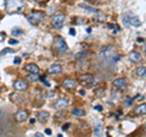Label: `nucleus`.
<instances>
[{"label": "nucleus", "mask_w": 146, "mask_h": 137, "mask_svg": "<svg viewBox=\"0 0 146 137\" xmlns=\"http://www.w3.org/2000/svg\"><path fill=\"white\" fill-rule=\"evenodd\" d=\"M67 105H68V100L66 98H60L54 103V108L57 109V110H62V109L67 108Z\"/></svg>", "instance_id": "423d86ee"}, {"label": "nucleus", "mask_w": 146, "mask_h": 137, "mask_svg": "<svg viewBox=\"0 0 146 137\" xmlns=\"http://www.w3.org/2000/svg\"><path fill=\"white\" fill-rule=\"evenodd\" d=\"M138 42L139 43H144V39L143 38H138Z\"/></svg>", "instance_id": "473e14b6"}, {"label": "nucleus", "mask_w": 146, "mask_h": 137, "mask_svg": "<svg viewBox=\"0 0 146 137\" xmlns=\"http://www.w3.org/2000/svg\"><path fill=\"white\" fill-rule=\"evenodd\" d=\"M129 25L134 26V27H139V26H141V21H140V19H139L138 16H133V15H131L130 21H129Z\"/></svg>", "instance_id": "dca6fc26"}, {"label": "nucleus", "mask_w": 146, "mask_h": 137, "mask_svg": "<svg viewBox=\"0 0 146 137\" xmlns=\"http://www.w3.org/2000/svg\"><path fill=\"white\" fill-rule=\"evenodd\" d=\"M130 17H131L130 13H128V15H124V16H123V25H124V26H129Z\"/></svg>", "instance_id": "412c9836"}, {"label": "nucleus", "mask_w": 146, "mask_h": 137, "mask_svg": "<svg viewBox=\"0 0 146 137\" xmlns=\"http://www.w3.org/2000/svg\"><path fill=\"white\" fill-rule=\"evenodd\" d=\"M133 103V99L131 98H127V104H131Z\"/></svg>", "instance_id": "c756f323"}, {"label": "nucleus", "mask_w": 146, "mask_h": 137, "mask_svg": "<svg viewBox=\"0 0 146 137\" xmlns=\"http://www.w3.org/2000/svg\"><path fill=\"white\" fill-rule=\"evenodd\" d=\"M57 137H62V135H57Z\"/></svg>", "instance_id": "c9c22d12"}, {"label": "nucleus", "mask_w": 146, "mask_h": 137, "mask_svg": "<svg viewBox=\"0 0 146 137\" xmlns=\"http://www.w3.org/2000/svg\"><path fill=\"white\" fill-rule=\"evenodd\" d=\"M79 6H80L82 9H84V10H88L89 12H99L98 9L91 7V6H88V5H85V4H79Z\"/></svg>", "instance_id": "6ab92c4d"}, {"label": "nucleus", "mask_w": 146, "mask_h": 137, "mask_svg": "<svg viewBox=\"0 0 146 137\" xmlns=\"http://www.w3.org/2000/svg\"><path fill=\"white\" fill-rule=\"evenodd\" d=\"M129 59H130V61H133V62H139V61L143 60V58H141V54L136 53V52L129 53Z\"/></svg>", "instance_id": "4468645a"}, {"label": "nucleus", "mask_w": 146, "mask_h": 137, "mask_svg": "<svg viewBox=\"0 0 146 137\" xmlns=\"http://www.w3.org/2000/svg\"><path fill=\"white\" fill-rule=\"evenodd\" d=\"M135 114L136 115H146V103L139 104V105L135 108Z\"/></svg>", "instance_id": "ddd939ff"}, {"label": "nucleus", "mask_w": 146, "mask_h": 137, "mask_svg": "<svg viewBox=\"0 0 146 137\" xmlns=\"http://www.w3.org/2000/svg\"><path fill=\"white\" fill-rule=\"evenodd\" d=\"M13 87H15L16 91H26L28 88V83L23 80H17L15 83H13Z\"/></svg>", "instance_id": "0eeeda50"}, {"label": "nucleus", "mask_w": 146, "mask_h": 137, "mask_svg": "<svg viewBox=\"0 0 146 137\" xmlns=\"http://www.w3.org/2000/svg\"><path fill=\"white\" fill-rule=\"evenodd\" d=\"M4 37H5V33H4V32H1V42H3V39H4Z\"/></svg>", "instance_id": "72a5a7b5"}, {"label": "nucleus", "mask_w": 146, "mask_h": 137, "mask_svg": "<svg viewBox=\"0 0 146 137\" xmlns=\"http://www.w3.org/2000/svg\"><path fill=\"white\" fill-rule=\"evenodd\" d=\"M34 137H44V135L40 134V132H36V134L34 135Z\"/></svg>", "instance_id": "c85d7f7f"}, {"label": "nucleus", "mask_w": 146, "mask_h": 137, "mask_svg": "<svg viewBox=\"0 0 146 137\" xmlns=\"http://www.w3.org/2000/svg\"><path fill=\"white\" fill-rule=\"evenodd\" d=\"M9 43H10L11 45H12V44H17L18 40H16V39H10V40H9Z\"/></svg>", "instance_id": "bb28decb"}, {"label": "nucleus", "mask_w": 146, "mask_h": 137, "mask_svg": "<svg viewBox=\"0 0 146 137\" xmlns=\"http://www.w3.org/2000/svg\"><path fill=\"white\" fill-rule=\"evenodd\" d=\"M145 52H146V47H145Z\"/></svg>", "instance_id": "4c0bfd02"}, {"label": "nucleus", "mask_w": 146, "mask_h": 137, "mask_svg": "<svg viewBox=\"0 0 146 137\" xmlns=\"http://www.w3.org/2000/svg\"><path fill=\"white\" fill-rule=\"evenodd\" d=\"M65 20H66V16L63 13H57L52 17V25L55 28H61L65 24Z\"/></svg>", "instance_id": "7ed1b4c3"}, {"label": "nucleus", "mask_w": 146, "mask_h": 137, "mask_svg": "<svg viewBox=\"0 0 146 137\" xmlns=\"http://www.w3.org/2000/svg\"><path fill=\"white\" fill-rule=\"evenodd\" d=\"M79 94H82V95H84V94H85V91H80V92H79Z\"/></svg>", "instance_id": "f704fd0d"}, {"label": "nucleus", "mask_w": 146, "mask_h": 137, "mask_svg": "<svg viewBox=\"0 0 146 137\" xmlns=\"http://www.w3.org/2000/svg\"><path fill=\"white\" fill-rule=\"evenodd\" d=\"M80 80H82V83L84 86H93L94 85V80L95 77L90 74H84L80 76Z\"/></svg>", "instance_id": "39448f33"}, {"label": "nucleus", "mask_w": 146, "mask_h": 137, "mask_svg": "<svg viewBox=\"0 0 146 137\" xmlns=\"http://www.w3.org/2000/svg\"><path fill=\"white\" fill-rule=\"evenodd\" d=\"M27 80L29 82H35V81L39 80V75L38 74H29L28 77H27Z\"/></svg>", "instance_id": "aec40b11"}, {"label": "nucleus", "mask_w": 146, "mask_h": 137, "mask_svg": "<svg viewBox=\"0 0 146 137\" xmlns=\"http://www.w3.org/2000/svg\"><path fill=\"white\" fill-rule=\"evenodd\" d=\"M13 64H16V65H18V64H21V58L16 56L15 59H13Z\"/></svg>", "instance_id": "393cba45"}, {"label": "nucleus", "mask_w": 146, "mask_h": 137, "mask_svg": "<svg viewBox=\"0 0 146 137\" xmlns=\"http://www.w3.org/2000/svg\"><path fill=\"white\" fill-rule=\"evenodd\" d=\"M49 118H50V114H49V111H46V110H42V111L38 113V119H39V120L42 121V122L46 121Z\"/></svg>", "instance_id": "2eb2a0df"}, {"label": "nucleus", "mask_w": 146, "mask_h": 137, "mask_svg": "<svg viewBox=\"0 0 146 137\" xmlns=\"http://www.w3.org/2000/svg\"><path fill=\"white\" fill-rule=\"evenodd\" d=\"M15 50H11V49H3V52H1V55H4V54H7V53H13Z\"/></svg>", "instance_id": "b1692460"}, {"label": "nucleus", "mask_w": 146, "mask_h": 137, "mask_svg": "<svg viewBox=\"0 0 146 137\" xmlns=\"http://www.w3.org/2000/svg\"><path fill=\"white\" fill-rule=\"evenodd\" d=\"M45 134H46V135H51V130H45Z\"/></svg>", "instance_id": "7c9ffc66"}, {"label": "nucleus", "mask_w": 146, "mask_h": 137, "mask_svg": "<svg viewBox=\"0 0 146 137\" xmlns=\"http://www.w3.org/2000/svg\"><path fill=\"white\" fill-rule=\"evenodd\" d=\"M113 54H115V50H113L112 47H110V45H107V47H105L101 52H100V56L104 58V59H110L113 56Z\"/></svg>", "instance_id": "20e7f679"}, {"label": "nucleus", "mask_w": 146, "mask_h": 137, "mask_svg": "<svg viewBox=\"0 0 146 137\" xmlns=\"http://www.w3.org/2000/svg\"><path fill=\"white\" fill-rule=\"evenodd\" d=\"M108 28L115 30V33H117V32L119 31V27H118L117 25H115V24H108Z\"/></svg>", "instance_id": "5701e85b"}, {"label": "nucleus", "mask_w": 146, "mask_h": 137, "mask_svg": "<svg viewBox=\"0 0 146 137\" xmlns=\"http://www.w3.org/2000/svg\"><path fill=\"white\" fill-rule=\"evenodd\" d=\"M23 32H22V30L21 28H13V31H12V36L13 37H17V36H21Z\"/></svg>", "instance_id": "4be33fe9"}, {"label": "nucleus", "mask_w": 146, "mask_h": 137, "mask_svg": "<svg viewBox=\"0 0 146 137\" xmlns=\"http://www.w3.org/2000/svg\"><path fill=\"white\" fill-rule=\"evenodd\" d=\"M52 45H54V49L56 50L57 53H60V54H65L68 50L66 40L63 39V37H61V36H56V37L54 38Z\"/></svg>", "instance_id": "f257e3e1"}, {"label": "nucleus", "mask_w": 146, "mask_h": 137, "mask_svg": "<svg viewBox=\"0 0 146 137\" xmlns=\"http://www.w3.org/2000/svg\"><path fill=\"white\" fill-rule=\"evenodd\" d=\"M70 34H71V36H76V30H74V28H71V30H70Z\"/></svg>", "instance_id": "cd10ccee"}, {"label": "nucleus", "mask_w": 146, "mask_h": 137, "mask_svg": "<svg viewBox=\"0 0 146 137\" xmlns=\"http://www.w3.org/2000/svg\"><path fill=\"white\" fill-rule=\"evenodd\" d=\"M145 129H146V122H145Z\"/></svg>", "instance_id": "e433bc0d"}, {"label": "nucleus", "mask_w": 146, "mask_h": 137, "mask_svg": "<svg viewBox=\"0 0 146 137\" xmlns=\"http://www.w3.org/2000/svg\"><path fill=\"white\" fill-rule=\"evenodd\" d=\"M72 114L74 116H83L84 115V110L83 109H79V108H76V109H72Z\"/></svg>", "instance_id": "a211bd4d"}, {"label": "nucleus", "mask_w": 146, "mask_h": 137, "mask_svg": "<svg viewBox=\"0 0 146 137\" xmlns=\"http://www.w3.org/2000/svg\"><path fill=\"white\" fill-rule=\"evenodd\" d=\"M94 109H95V110H98V111H101L102 110V105H95Z\"/></svg>", "instance_id": "a878e982"}, {"label": "nucleus", "mask_w": 146, "mask_h": 137, "mask_svg": "<svg viewBox=\"0 0 146 137\" xmlns=\"http://www.w3.org/2000/svg\"><path fill=\"white\" fill-rule=\"evenodd\" d=\"M15 118H16V120L18 122H23V121H26L27 119H28V111H26V110H18L16 113Z\"/></svg>", "instance_id": "6e6552de"}, {"label": "nucleus", "mask_w": 146, "mask_h": 137, "mask_svg": "<svg viewBox=\"0 0 146 137\" xmlns=\"http://www.w3.org/2000/svg\"><path fill=\"white\" fill-rule=\"evenodd\" d=\"M62 72V66L60 65V64H54V65H51L49 67V74L50 75H58Z\"/></svg>", "instance_id": "1a4fd4ad"}, {"label": "nucleus", "mask_w": 146, "mask_h": 137, "mask_svg": "<svg viewBox=\"0 0 146 137\" xmlns=\"http://www.w3.org/2000/svg\"><path fill=\"white\" fill-rule=\"evenodd\" d=\"M67 127H70V124H66L65 126H63V127H62V129H63V130H67Z\"/></svg>", "instance_id": "2f4dec72"}, {"label": "nucleus", "mask_w": 146, "mask_h": 137, "mask_svg": "<svg viewBox=\"0 0 146 137\" xmlns=\"http://www.w3.org/2000/svg\"><path fill=\"white\" fill-rule=\"evenodd\" d=\"M112 85L115 86V87H117V88H121V89L127 88V81L124 79H116V80H113Z\"/></svg>", "instance_id": "9b49d317"}, {"label": "nucleus", "mask_w": 146, "mask_h": 137, "mask_svg": "<svg viewBox=\"0 0 146 137\" xmlns=\"http://www.w3.org/2000/svg\"><path fill=\"white\" fill-rule=\"evenodd\" d=\"M44 12L43 11H33L29 15H27V21L29 24H33V25H38L40 24L43 20H44Z\"/></svg>", "instance_id": "f03ea898"}, {"label": "nucleus", "mask_w": 146, "mask_h": 137, "mask_svg": "<svg viewBox=\"0 0 146 137\" xmlns=\"http://www.w3.org/2000/svg\"><path fill=\"white\" fill-rule=\"evenodd\" d=\"M63 87L65 88H68V89H73L77 87V81L76 80H72V79H66L63 80Z\"/></svg>", "instance_id": "9d476101"}, {"label": "nucleus", "mask_w": 146, "mask_h": 137, "mask_svg": "<svg viewBox=\"0 0 146 137\" xmlns=\"http://www.w3.org/2000/svg\"><path fill=\"white\" fill-rule=\"evenodd\" d=\"M135 74H136V76H139V77H144V76H146V67L145 66H140V67H138L135 70Z\"/></svg>", "instance_id": "f3484780"}, {"label": "nucleus", "mask_w": 146, "mask_h": 137, "mask_svg": "<svg viewBox=\"0 0 146 137\" xmlns=\"http://www.w3.org/2000/svg\"><path fill=\"white\" fill-rule=\"evenodd\" d=\"M25 70L28 71L29 74H38L39 72V66L35 65V64H27L25 66Z\"/></svg>", "instance_id": "f8f14e48"}]
</instances>
